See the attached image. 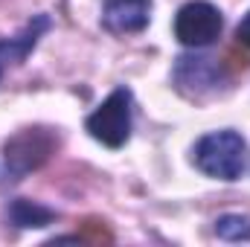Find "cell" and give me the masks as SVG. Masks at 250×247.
<instances>
[{"instance_id": "1", "label": "cell", "mask_w": 250, "mask_h": 247, "mask_svg": "<svg viewBox=\"0 0 250 247\" xmlns=\"http://www.w3.org/2000/svg\"><path fill=\"white\" fill-rule=\"evenodd\" d=\"M195 166L218 181H239L245 172V140L236 131H215L198 140Z\"/></svg>"}, {"instance_id": "2", "label": "cell", "mask_w": 250, "mask_h": 247, "mask_svg": "<svg viewBox=\"0 0 250 247\" xmlns=\"http://www.w3.org/2000/svg\"><path fill=\"white\" fill-rule=\"evenodd\" d=\"M131 90L117 87L87 120L84 128L90 131V137L108 148H123L131 137Z\"/></svg>"}, {"instance_id": "3", "label": "cell", "mask_w": 250, "mask_h": 247, "mask_svg": "<svg viewBox=\"0 0 250 247\" xmlns=\"http://www.w3.org/2000/svg\"><path fill=\"white\" fill-rule=\"evenodd\" d=\"M59 148V137L47 128H26L21 134H15L6 148H3V160H6V172H12L15 178L38 169L41 163H47V157Z\"/></svg>"}, {"instance_id": "4", "label": "cell", "mask_w": 250, "mask_h": 247, "mask_svg": "<svg viewBox=\"0 0 250 247\" xmlns=\"http://www.w3.org/2000/svg\"><path fill=\"white\" fill-rule=\"evenodd\" d=\"M221 26H224V18L221 12L207 3V0H192L187 6L178 9V18H175V38L184 44V47H209L218 35H221Z\"/></svg>"}, {"instance_id": "5", "label": "cell", "mask_w": 250, "mask_h": 247, "mask_svg": "<svg viewBox=\"0 0 250 247\" xmlns=\"http://www.w3.org/2000/svg\"><path fill=\"white\" fill-rule=\"evenodd\" d=\"M224 82V67L207 56H181L175 64V84L187 96H204L218 90Z\"/></svg>"}, {"instance_id": "6", "label": "cell", "mask_w": 250, "mask_h": 247, "mask_svg": "<svg viewBox=\"0 0 250 247\" xmlns=\"http://www.w3.org/2000/svg\"><path fill=\"white\" fill-rule=\"evenodd\" d=\"M50 26H53L50 15H35V18L23 26V32H21V35L0 41V76H3L9 67L26 62V56L35 50V44L41 41V35H44Z\"/></svg>"}, {"instance_id": "7", "label": "cell", "mask_w": 250, "mask_h": 247, "mask_svg": "<svg viewBox=\"0 0 250 247\" xmlns=\"http://www.w3.org/2000/svg\"><path fill=\"white\" fill-rule=\"evenodd\" d=\"M102 21L111 32H140L148 23V0H108Z\"/></svg>"}, {"instance_id": "8", "label": "cell", "mask_w": 250, "mask_h": 247, "mask_svg": "<svg viewBox=\"0 0 250 247\" xmlns=\"http://www.w3.org/2000/svg\"><path fill=\"white\" fill-rule=\"evenodd\" d=\"M9 218H12V224H18V227H47V224H53L59 215H56V209H47V206H41V204H32V201H26V198H18V201H12V206H9Z\"/></svg>"}, {"instance_id": "9", "label": "cell", "mask_w": 250, "mask_h": 247, "mask_svg": "<svg viewBox=\"0 0 250 247\" xmlns=\"http://www.w3.org/2000/svg\"><path fill=\"white\" fill-rule=\"evenodd\" d=\"M215 233L224 242H250V218L248 215H221L215 221Z\"/></svg>"}, {"instance_id": "10", "label": "cell", "mask_w": 250, "mask_h": 247, "mask_svg": "<svg viewBox=\"0 0 250 247\" xmlns=\"http://www.w3.org/2000/svg\"><path fill=\"white\" fill-rule=\"evenodd\" d=\"M236 38H239V44L250 47V12L242 18V23H239V29H236Z\"/></svg>"}]
</instances>
